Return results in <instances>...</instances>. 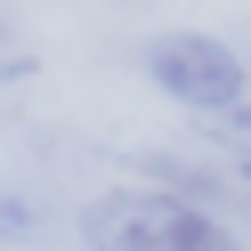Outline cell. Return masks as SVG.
<instances>
[{
	"label": "cell",
	"mask_w": 251,
	"mask_h": 251,
	"mask_svg": "<svg viewBox=\"0 0 251 251\" xmlns=\"http://www.w3.org/2000/svg\"><path fill=\"white\" fill-rule=\"evenodd\" d=\"M81 243L89 251H243L219 211H202L186 195H154V186L98 195L81 211Z\"/></svg>",
	"instance_id": "1"
},
{
	"label": "cell",
	"mask_w": 251,
	"mask_h": 251,
	"mask_svg": "<svg viewBox=\"0 0 251 251\" xmlns=\"http://www.w3.org/2000/svg\"><path fill=\"white\" fill-rule=\"evenodd\" d=\"M138 65H146V81L162 89L170 105H186V114H219L227 122L235 105L251 98V65L219 33H154Z\"/></svg>",
	"instance_id": "2"
},
{
	"label": "cell",
	"mask_w": 251,
	"mask_h": 251,
	"mask_svg": "<svg viewBox=\"0 0 251 251\" xmlns=\"http://www.w3.org/2000/svg\"><path fill=\"white\" fill-rule=\"evenodd\" d=\"M243 178H251V154H243Z\"/></svg>",
	"instance_id": "3"
}]
</instances>
